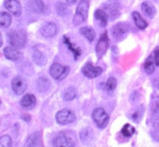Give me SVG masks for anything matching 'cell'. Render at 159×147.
<instances>
[{"label":"cell","mask_w":159,"mask_h":147,"mask_svg":"<svg viewBox=\"0 0 159 147\" xmlns=\"http://www.w3.org/2000/svg\"><path fill=\"white\" fill-rule=\"evenodd\" d=\"M89 9V2L87 0H80L76 9L75 14L73 17L72 23L75 26H78L86 20L88 17Z\"/></svg>","instance_id":"1"},{"label":"cell","mask_w":159,"mask_h":147,"mask_svg":"<svg viewBox=\"0 0 159 147\" xmlns=\"http://www.w3.org/2000/svg\"><path fill=\"white\" fill-rule=\"evenodd\" d=\"M27 37L24 31H13L8 34V41L16 48H22L26 45Z\"/></svg>","instance_id":"2"},{"label":"cell","mask_w":159,"mask_h":147,"mask_svg":"<svg viewBox=\"0 0 159 147\" xmlns=\"http://www.w3.org/2000/svg\"><path fill=\"white\" fill-rule=\"evenodd\" d=\"M92 118L96 126L100 129H104L107 126L110 121V115L102 107H97L92 114Z\"/></svg>","instance_id":"3"},{"label":"cell","mask_w":159,"mask_h":147,"mask_svg":"<svg viewBox=\"0 0 159 147\" xmlns=\"http://www.w3.org/2000/svg\"><path fill=\"white\" fill-rule=\"evenodd\" d=\"M70 68L68 66H63L58 63H54L50 68V74L53 79L56 80H63L69 74Z\"/></svg>","instance_id":"4"},{"label":"cell","mask_w":159,"mask_h":147,"mask_svg":"<svg viewBox=\"0 0 159 147\" xmlns=\"http://www.w3.org/2000/svg\"><path fill=\"white\" fill-rule=\"evenodd\" d=\"M76 115L72 110L68 108L62 109L59 111L56 115V120L57 123L62 126L71 124L75 121Z\"/></svg>","instance_id":"5"},{"label":"cell","mask_w":159,"mask_h":147,"mask_svg":"<svg viewBox=\"0 0 159 147\" xmlns=\"http://www.w3.org/2000/svg\"><path fill=\"white\" fill-rule=\"evenodd\" d=\"M128 26L124 23H118L115 25L112 30V34L113 38L117 41L124 40L129 34Z\"/></svg>","instance_id":"6"},{"label":"cell","mask_w":159,"mask_h":147,"mask_svg":"<svg viewBox=\"0 0 159 147\" xmlns=\"http://www.w3.org/2000/svg\"><path fill=\"white\" fill-rule=\"evenodd\" d=\"M109 47V39H108V34L107 32L103 33L102 35L100 36V38L98 40V43L96 45V55H97L98 59H101L102 56L106 54L107 49Z\"/></svg>","instance_id":"7"},{"label":"cell","mask_w":159,"mask_h":147,"mask_svg":"<svg viewBox=\"0 0 159 147\" xmlns=\"http://www.w3.org/2000/svg\"><path fill=\"white\" fill-rule=\"evenodd\" d=\"M82 72L86 77L93 79L100 76L102 73V69L99 66H94L91 62H87L82 69Z\"/></svg>","instance_id":"8"},{"label":"cell","mask_w":159,"mask_h":147,"mask_svg":"<svg viewBox=\"0 0 159 147\" xmlns=\"http://www.w3.org/2000/svg\"><path fill=\"white\" fill-rule=\"evenodd\" d=\"M11 85H12V91L18 96L24 93L26 90V87H27V84H26L25 79L20 76H17L13 78Z\"/></svg>","instance_id":"9"},{"label":"cell","mask_w":159,"mask_h":147,"mask_svg":"<svg viewBox=\"0 0 159 147\" xmlns=\"http://www.w3.org/2000/svg\"><path fill=\"white\" fill-rule=\"evenodd\" d=\"M40 34L45 38H51L54 37L57 32V28L55 23H46L41 26L40 30Z\"/></svg>","instance_id":"10"},{"label":"cell","mask_w":159,"mask_h":147,"mask_svg":"<svg viewBox=\"0 0 159 147\" xmlns=\"http://www.w3.org/2000/svg\"><path fill=\"white\" fill-rule=\"evenodd\" d=\"M5 7L15 17H20L22 13V6L18 0H5Z\"/></svg>","instance_id":"11"},{"label":"cell","mask_w":159,"mask_h":147,"mask_svg":"<svg viewBox=\"0 0 159 147\" xmlns=\"http://www.w3.org/2000/svg\"><path fill=\"white\" fill-rule=\"evenodd\" d=\"M54 147H75V143L70 138L65 135H60L55 137L53 140Z\"/></svg>","instance_id":"12"},{"label":"cell","mask_w":159,"mask_h":147,"mask_svg":"<svg viewBox=\"0 0 159 147\" xmlns=\"http://www.w3.org/2000/svg\"><path fill=\"white\" fill-rule=\"evenodd\" d=\"M6 58L11 61H19L23 59V54L14 47H6L3 50Z\"/></svg>","instance_id":"13"},{"label":"cell","mask_w":159,"mask_h":147,"mask_svg":"<svg viewBox=\"0 0 159 147\" xmlns=\"http://www.w3.org/2000/svg\"><path fill=\"white\" fill-rule=\"evenodd\" d=\"M36 103H37V100H36L35 96L30 93L24 95L20 101V104L22 107L28 110L34 108L36 105Z\"/></svg>","instance_id":"14"},{"label":"cell","mask_w":159,"mask_h":147,"mask_svg":"<svg viewBox=\"0 0 159 147\" xmlns=\"http://www.w3.org/2000/svg\"><path fill=\"white\" fill-rule=\"evenodd\" d=\"M32 59L34 62L40 66L45 65L48 62V57L46 55L38 49L34 50L32 55Z\"/></svg>","instance_id":"15"},{"label":"cell","mask_w":159,"mask_h":147,"mask_svg":"<svg viewBox=\"0 0 159 147\" xmlns=\"http://www.w3.org/2000/svg\"><path fill=\"white\" fill-rule=\"evenodd\" d=\"M141 10L144 12V15L146 17H149L150 19H152L155 16V8L150 2H144L142 3L141 5Z\"/></svg>","instance_id":"16"},{"label":"cell","mask_w":159,"mask_h":147,"mask_svg":"<svg viewBox=\"0 0 159 147\" xmlns=\"http://www.w3.org/2000/svg\"><path fill=\"white\" fill-rule=\"evenodd\" d=\"M79 135H80V140L82 141V143L83 144H87L88 143H89L92 140L93 137V131L90 128H84L81 130L80 133H79Z\"/></svg>","instance_id":"17"},{"label":"cell","mask_w":159,"mask_h":147,"mask_svg":"<svg viewBox=\"0 0 159 147\" xmlns=\"http://www.w3.org/2000/svg\"><path fill=\"white\" fill-rule=\"evenodd\" d=\"M64 43L65 44L67 47H68V49L73 53L74 55V57L75 59H79V56L81 55L82 54V51H81V48H76L74 45L71 42L70 39L68 38L67 36H64Z\"/></svg>","instance_id":"18"},{"label":"cell","mask_w":159,"mask_h":147,"mask_svg":"<svg viewBox=\"0 0 159 147\" xmlns=\"http://www.w3.org/2000/svg\"><path fill=\"white\" fill-rule=\"evenodd\" d=\"M37 90L40 93H44L49 90L51 87V82L48 79L45 77H40L37 80Z\"/></svg>","instance_id":"19"},{"label":"cell","mask_w":159,"mask_h":147,"mask_svg":"<svg viewBox=\"0 0 159 147\" xmlns=\"http://www.w3.org/2000/svg\"><path fill=\"white\" fill-rule=\"evenodd\" d=\"M95 17L96 20L99 22V24L101 26L104 27L107 25V22H108L109 16L107 15V12L103 11L102 9H97L95 12Z\"/></svg>","instance_id":"20"},{"label":"cell","mask_w":159,"mask_h":147,"mask_svg":"<svg viewBox=\"0 0 159 147\" xmlns=\"http://www.w3.org/2000/svg\"><path fill=\"white\" fill-rule=\"evenodd\" d=\"M79 32L90 42H93L94 40L95 37H96V33H95L94 30L93 28L89 27V26L81 27L80 30H79Z\"/></svg>","instance_id":"21"},{"label":"cell","mask_w":159,"mask_h":147,"mask_svg":"<svg viewBox=\"0 0 159 147\" xmlns=\"http://www.w3.org/2000/svg\"><path fill=\"white\" fill-rule=\"evenodd\" d=\"M132 17H133L134 23L136 26L139 28L140 30H144L148 26V23L142 18L141 14L137 11L132 12Z\"/></svg>","instance_id":"22"},{"label":"cell","mask_w":159,"mask_h":147,"mask_svg":"<svg viewBox=\"0 0 159 147\" xmlns=\"http://www.w3.org/2000/svg\"><path fill=\"white\" fill-rule=\"evenodd\" d=\"M12 23V17L6 12H0V27L7 28Z\"/></svg>","instance_id":"23"},{"label":"cell","mask_w":159,"mask_h":147,"mask_svg":"<svg viewBox=\"0 0 159 147\" xmlns=\"http://www.w3.org/2000/svg\"><path fill=\"white\" fill-rule=\"evenodd\" d=\"M40 140V133L38 132H34L26 140L24 147H36Z\"/></svg>","instance_id":"24"},{"label":"cell","mask_w":159,"mask_h":147,"mask_svg":"<svg viewBox=\"0 0 159 147\" xmlns=\"http://www.w3.org/2000/svg\"><path fill=\"white\" fill-rule=\"evenodd\" d=\"M77 95V90L74 87H68L64 91L63 99L65 101H71L74 99Z\"/></svg>","instance_id":"25"},{"label":"cell","mask_w":159,"mask_h":147,"mask_svg":"<svg viewBox=\"0 0 159 147\" xmlns=\"http://www.w3.org/2000/svg\"><path fill=\"white\" fill-rule=\"evenodd\" d=\"M135 132L136 130H135L134 127L130 124H126L121 129V134L126 138H130L135 133Z\"/></svg>","instance_id":"26"},{"label":"cell","mask_w":159,"mask_h":147,"mask_svg":"<svg viewBox=\"0 0 159 147\" xmlns=\"http://www.w3.org/2000/svg\"><path fill=\"white\" fill-rule=\"evenodd\" d=\"M152 123L154 129L159 132V106L155 107L152 115Z\"/></svg>","instance_id":"27"},{"label":"cell","mask_w":159,"mask_h":147,"mask_svg":"<svg viewBox=\"0 0 159 147\" xmlns=\"http://www.w3.org/2000/svg\"><path fill=\"white\" fill-rule=\"evenodd\" d=\"M144 70H145L146 73L148 75H152V73L155 72V64H154L153 60H152V57L150 56L148 59H147V61L145 62L144 65Z\"/></svg>","instance_id":"28"},{"label":"cell","mask_w":159,"mask_h":147,"mask_svg":"<svg viewBox=\"0 0 159 147\" xmlns=\"http://www.w3.org/2000/svg\"><path fill=\"white\" fill-rule=\"evenodd\" d=\"M116 86H117V80L115 77H110L107 80V83H106V90L109 92L113 91L116 89Z\"/></svg>","instance_id":"29"},{"label":"cell","mask_w":159,"mask_h":147,"mask_svg":"<svg viewBox=\"0 0 159 147\" xmlns=\"http://www.w3.org/2000/svg\"><path fill=\"white\" fill-rule=\"evenodd\" d=\"M32 7L33 9H34V12H37V13H40V12H42L43 11L44 4H43L42 0H33Z\"/></svg>","instance_id":"30"},{"label":"cell","mask_w":159,"mask_h":147,"mask_svg":"<svg viewBox=\"0 0 159 147\" xmlns=\"http://www.w3.org/2000/svg\"><path fill=\"white\" fill-rule=\"evenodd\" d=\"M0 147H12V139L9 135H5L0 137Z\"/></svg>","instance_id":"31"},{"label":"cell","mask_w":159,"mask_h":147,"mask_svg":"<svg viewBox=\"0 0 159 147\" xmlns=\"http://www.w3.org/2000/svg\"><path fill=\"white\" fill-rule=\"evenodd\" d=\"M56 11H57V15L61 16H65L67 13V11H68V8H67V5H65L63 2H57L56 4Z\"/></svg>","instance_id":"32"},{"label":"cell","mask_w":159,"mask_h":147,"mask_svg":"<svg viewBox=\"0 0 159 147\" xmlns=\"http://www.w3.org/2000/svg\"><path fill=\"white\" fill-rule=\"evenodd\" d=\"M142 116H143V111L141 110V109H140V110L135 111L134 113L131 115V118H132V120H133L134 122L138 123L140 121H141Z\"/></svg>","instance_id":"33"},{"label":"cell","mask_w":159,"mask_h":147,"mask_svg":"<svg viewBox=\"0 0 159 147\" xmlns=\"http://www.w3.org/2000/svg\"><path fill=\"white\" fill-rule=\"evenodd\" d=\"M106 9L107 11H109V12H112L113 10H115V9H117L118 8V3L114 1H110L109 2L107 3V6H105Z\"/></svg>","instance_id":"34"},{"label":"cell","mask_w":159,"mask_h":147,"mask_svg":"<svg viewBox=\"0 0 159 147\" xmlns=\"http://www.w3.org/2000/svg\"><path fill=\"white\" fill-rule=\"evenodd\" d=\"M120 12L118 9H115V10H113L110 12V17L112 19V20H116L117 17H120Z\"/></svg>","instance_id":"35"},{"label":"cell","mask_w":159,"mask_h":147,"mask_svg":"<svg viewBox=\"0 0 159 147\" xmlns=\"http://www.w3.org/2000/svg\"><path fill=\"white\" fill-rule=\"evenodd\" d=\"M155 63L157 66H159V47H157L155 50Z\"/></svg>","instance_id":"36"},{"label":"cell","mask_w":159,"mask_h":147,"mask_svg":"<svg viewBox=\"0 0 159 147\" xmlns=\"http://www.w3.org/2000/svg\"><path fill=\"white\" fill-rule=\"evenodd\" d=\"M77 0H66V2L68 6H72L75 3H76Z\"/></svg>","instance_id":"37"},{"label":"cell","mask_w":159,"mask_h":147,"mask_svg":"<svg viewBox=\"0 0 159 147\" xmlns=\"http://www.w3.org/2000/svg\"><path fill=\"white\" fill-rule=\"evenodd\" d=\"M2 43H3V40H2V34L1 32H0V48L2 47Z\"/></svg>","instance_id":"38"},{"label":"cell","mask_w":159,"mask_h":147,"mask_svg":"<svg viewBox=\"0 0 159 147\" xmlns=\"http://www.w3.org/2000/svg\"><path fill=\"white\" fill-rule=\"evenodd\" d=\"M0 104H1V100H0Z\"/></svg>","instance_id":"39"}]
</instances>
